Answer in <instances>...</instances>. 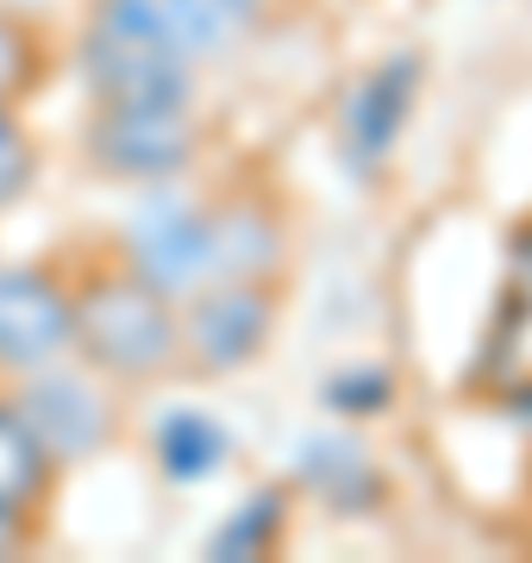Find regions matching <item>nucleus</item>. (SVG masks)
<instances>
[{"instance_id": "obj_4", "label": "nucleus", "mask_w": 532, "mask_h": 563, "mask_svg": "<svg viewBox=\"0 0 532 563\" xmlns=\"http://www.w3.org/2000/svg\"><path fill=\"white\" fill-rule=\"evenodd\" d=\"M420 51H395L369 69L357 88L345 95L339 107V151L357 176H376L389 163L395 139L408 132V113H413V95H420Z\"/></svg>"}, {"instance_id": "obj_3", "label": "nucleus", "mask_w": 532, "mask_h": 563, "mask_svg": "<svg viewBox=\"0 0 532 563\" xmlns=\"http://www.w3.org/2000/svg\"><path fill=\"white\" fill-rule=\"evenodd\" d=\"M88 157L107 176L164 181L195 157V120L188 107H101L88 120Z\"/></svg>"}, {"instance_id": "obj_7", "label": "nucleus", "mask_w": 532, "mask_h": 563, "mask_svg": "<svg viewBox=\"0 0 532 563\" xmlns=\"http://www.w3.org/2000/svg\"><path fill=\"white\" fill-rule=\"evenodd\" d=\"M76 339V301L38 269H0V363L38 369Z\"/></svg>"}, {"instance_id": "obj_15", "label": "nucleus", "mask_w": 532, "mask_h": 563, "mask_svg": "<svg viewBox=\"0 0 532 563\" xmlns=\"http://www.w3.org/2000/svg\"><path fill=\"white\" fill-rule=\"evenodd\" d=\"M395 395H401V383H395L383 363H351V369H339L326 383L320 401H326L332 413H345V420H376V413L395 407Z\"/></svg>"}, {"instance_id": "obj_12", "label": "nucleus", "mask_w": 532, "mask_h": 563, "mask_svg": "<svg viewBox=\"0 0 532 563\" xmlns=\"http://www.w3.org/2000/svg\"><path fill=\"white\" fill-rule=\"evenodd\" d=\"M44 444L32 439V426L13 401H0V520H25V507L38 501L44 488Z\"/></svg>"}, {"instance_id": "obj_19", "label": "nucleus", "mask_w": 532, "mask_h": 563, "mask_svg": "<svg viewBox=\"0 0 532 563\" xmlns=\"http://www.w3.org/2000/svg\"><path fill=\"white\" fill-rule=\"evenodd\" d=\"M501 401H508V413H520V420H532V383H527V388H508Z\"/></svg>"}, {"instance_id": "obj_9", "label": "nucleus", "mask_w": 532, "mask_h": 563, "mask_svg": "<svg viewBox=\"0 0 532 563\" xmlns=\"http://www.w3.org/2000/svg\"><path fill=\"white\" fill-rule=\"evenodd\" d=\"M295 483L320 495L332 514H376L383 495H389L383 470L369 463V451L357 439H308L301 457H295Z\"/></svg>"}, {"instance_id": "obj_2", "label": "nucleus", "mask_w": 532, "mask_h": 563, "mask_svg": "<svg viewBox=\"0 0 532 563\" xmlns=\"http://www.w3.org/2000/svg\"><path fill=\"white\" fill-rule=\"evenodd\" d=\"M82 69L101 107H188V57L164 38L95 32L82 38Z\"/></svg>"}, {"instance_id": "obj_11", "label": "nucleus", "mask_w": 532, "mask_h": 563, "mask_svg": "<svg viewBox=\"0 0 532 563\" xmlns=\"http://www.w3.org/2000/svg\"><path fill=\"white\" fill-rule=\"evenodd\" d=\"M207 244H213V276H239L257 282L276 263L282 239H276V220L264 207H225V213H207Z\"/></svg>"}, {"instance_id": "obj_5", "label": "nucleus", "mask_w": 532, "mask_h": 563, "mask_svg": "<svg viewBox=\"0 0 532 563\" xmlns=\"http://www.w3.org/2000/svg\"><path fill=\"white\" fill-rule=\"evenodd\" d=\"M125 257L157 295H188L213 276V244H207V213L188 201H144L125 225Z\"/></svg>"}, {"instance_id": "obj_13", "label": "nucleus", "mask_w": 532, "mask_h": 563, "mask_svg": "<svg viewBox=\"0 0 532 563\" xmlns=\"http://www.w3.org/2000/svg\"><path fill=\"white\" fill-rule=\"evenodd\" d=\"M157 13L182 57H213L245 32V0H157Z\"/></svg>"}, {"instance_id": "obj_17", "label": "nucleus", "mask_w": 532, "mask_h": 563, "mask_svg": "<svg viewBox=\"0 0 532 563\" xmlns=\"http://www.w3.org/2000/svg\"><path fill=\"white\" fill-rule=\"evenodd\" d=\"M25 181H32V139H25V125L7 113V101H0V207L20 201Z\"/></svg>"}, {"instance_id": "obj_20", "label": "nucleus", "mask_w": 532, "mask_h": 563, "mask_svg": "<svg viewBox=\"0 0 532 563\" xmlns=\"http://www.w3.org/2000/svg\"><path fill=\"white\" fill-rule=\"evenodd\" d=\"M245 7H251V0H245Z\"/></svg>"}, {"instance_id": "obj_14", "label": "nucleus", "mask_w": 532, "mask_h": 563, "mask_svg": "<svg viewBox=\"0 0 532 563\" xmlns=\"http://www.w3.org/2000/svg\"><path fill=\"white\" fill-rule=\"evenodd\" d=\"M282 520H288V488H257L232 520L207 539V558L213 563H245V558H264L269 544L282 539Z\"/></svg>"}, {"instance_id": "obj_8", "label": "nucleus", "mask_w": 532, "mask_h": 563, "mask_svg": "<svg viewBox=\"0 0 532 563\" xmlns=\"http://www.w3.org/2000/svg\"><path fill=\"white\" fill-rule=\"evenodd\" d=\"M269 325H276V313H269L264 288L225 276V282H213V288L195 295L188 344H195V357H201L207 369H239V363H251L269 344Z\"/></svg>"}, {"instance_id": "obj_18", "label": "nucleus", "mask_w": 532, "mask_h": 563, "mask_svg": "<svg viewBox=\"0 0 532 563\" xmlns=\"http://www.w3.org/2000/svg\"><path fill=\"white\" fill-rule=\"evenodd\" d=\"M513 295L532 307V232H520V244H513Z\"/></svg>"}, {"instance_id": "obj_16", "label": "nucleus", "mask_w": 532, "mask_h": 563, "mask_svg": "<svg viewBox=\"0 0 532 563\" xmlns=\"http://www.w3.org/2000/svg\"><path fill=\"white\" fill-rule=\"evenodd\" d=\"M38 81V38L13 13H0V101H13Z\"/></svg>"}, {"instance_id": "obj_1", "label": "nucleus", "mask_w": 532, "mask_h": 563, "mask_svg": "<svg viewBox=\"0 0 532 563\" xmlns=\"http://www.w3.org/2000/svg\"><path fill=\"white\" fill-rule=\"evenodd\" d=\"M76 344L88 351L95 369L144 383L176 363L182 325L169 313V295H157L138 269H107L76 295Z\"/></svg>"}, {"instance_id": "obj_10", "label": "nucleus", "mask_w": 532, "mask_h": 563, "mask_svg": "<svg viewBox=\"0 0 532 563\" xmlns=\"http://www.w3.org/2000/svg\"><path fill=\"white\" fill-rule=\"evenodd\" d=\"M225 457H232V439H225V426L201 407H176L157 420V470H164L169 483H207V476H220Z\"/></svg>"}, {"instance_id": "obj_6", "label": "nucleus", "mask_w": 532, "mask_h": 563, "mask_svg": "<svg viewBox=\"0 0 532 563\" xmlns=\"http://www.w3.org/2000/svg\"><path fill=\"white\" fill-rule=\"evenodd\" d=\"M13 407L25 413L32 439L44 444V457H57V463L95 457V451H107V444H113V432H120L113 401H107V395H95L88 383H76V376H38V383L25 388Z\"/></svg>"}]
</instances>
